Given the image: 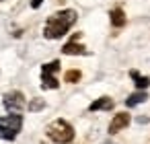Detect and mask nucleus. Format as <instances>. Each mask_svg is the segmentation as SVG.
<instances>
[{
  "label": "nucleus",
  "mask_w": 150,
  "mask_h": 144,
  "mask_svg": "<svg viewBox=\"0 0 150 144\" xmlns=\"http://www.w3.org/2000/svg\"><path fill=\"white\" fill-rule=\"evenodd\" d=\"M76 19H78V13L74 9H64L60 13H54L45 21V25H43V37L45 39H60V37H64L70 31V27L76 23Z\"/></svg>",
  "instance_id": "obj_1"
},
{
  "label": "nucleus",
  "mask_w": 150,
  "mask_h": 144,
  "mask_svg": "<svg viewBox=\"0 0 150 144\" xmlns=\"http://www.w3.org/2000/svg\"><path fill=\"white\" fill-rule=\"evenodd\" d=\"M45 134L52 142L56 144H68L74 140V128L66 121V119H54L47 128H45Z\"/></svg>",
  "instance_id": "obj_2"
},
{
  "label": "nucleus",
  "mask_w": 150,
  "mask_h": 144,
  "mask_svg": "<svg viewBox=\"0 0 150 144\" xmlns=\"http://www.w3.org/2000/svg\"><path fill=\"white\" fill-rule=\"evenodd\" d=\"M23 128V115L21 113H8L0 117V138L2 140H15Z\"/></svg>",
  "instance_id": "obj_3"
},
{
  "label": "nucleus",
  "mask_w": 150,
  "mask_h": 144,
  "mask_svg": "<svg viewBox=\"0 0 150 144\" xmlns=\"http://www.w3.org/2000/svg\"><path fill=\"white\" fill-rule=\"evenodd\" d=\"M60 60H54V62H50V64H43L41 66V89H58L60 87V80L54 76L58 70H60Z\"/></svg>",
  "instance_id": "obj_4"
},
{
  "label": "nucleus",
  "mask_w": 150,
  "mask_h": 144,
  "mask_svg": "<svg viewBox=\"0 0 150 144\" xmlns=\"http://www.w3.org/2000/svg\"><path fill=\"white\" fill-rule=\"evenodd\" d=\"M2 105H4V109L8 113H21L25 109L27 101H25V95L21 91H11V93H6L2 97Z\"/></svg>",
  "instance_id": "obj_5"
},
{
  "label": "nucleus",
  "mask_w": 150,
  "mask_h": 144,
  "mask_svg": "<svg viewBox=\"0 0 150 144\" xmlns=\"http://www.w3.org/2000/svg\"><path fill=\"white\" fill-rule=\"evenodd\" d=\"M129 126V115L127 113H115L113 115V119L109 121V128H107V132L109 134H117V132H121L123 128H127Z\"/></svg>",
  "instance_id": "obj_6"
},
{
  "label": "nucleus",
  "mask_w": 150,
  "mask_h": 144,
  "mask_svg": "<svg viewBox=\"0 0 150 144\" xmlns=\"http://www.w3.org/2000/svg\"><path fill=\"white\" fill-rule=\"evenodd\" d=\"M76 37H78V35H76ZM76 37H74L72 41H68V43L62 48V52H64L66 56H88V50H86L84 45L76 43Z\"/></svg>",
  "instance_id": "obj_7"
},
{
  "label": "nucleus",
  "mask_w": 150,
  "mask_h": 144,
  "mask_svg": "<svg viewBox=\"0 0 150 144\" xmlns=\"http://www.w3.org/2000/svg\"><path fill=\"white\" fill-rule=\"evenodd\" d=\"M113 99L111 97H99L97 101H93L91 105H88V111H109V109H113Z\"/></svg>",
  "instance_id": "obj_8"
},
{
  "label": "nucleus",
  "mask_w": 150,
  "mask_h": 144,
  "mask_svg": "<svg viewBox=\"0 0 150 144\" xmlns=\"http://www.w3.org/2000/svg\"><path fill=\"white\" fill-rule=\"evenodd\" d=\"M148 99V95H146V91H136V93H132L127 99H125V107H136V105H140V103H144Z\"/></svg>",
  "instance_id": "obj_9"
},
{
  "label": "nucleus",
  "mask_w": 150,
  "mask_h": 144,
  "mask_svg": "<svg viewBox=\"0 0 150 144\" xmlns=\"http://www.w3.org/2000/svg\"><path fill=\"white\" fill-rule=\"evenodd\" d=\"M109 17H111V25L113 27H123L125 25V13L121 9H113L109 13Z\"/></svg>",
  "instance_id": "obj_10"
},
{
  "label": "nucleus",
  "mask_w": 150,
  "mask_h": 144,
  "mask_svg": "<svg viewBox=\"0 0 150 144\" xmlns=\"http://www.w3.org/2000/svg\"><path fill=\"white\" fill-rule=\"evenodd\" d=\"M129 76L134 78V82H136L138 91L148 89V84H150V78H148V76H140V72H138V70H132V72H129Z\"/></svg>",
  "instance_id": "obj_11"
},
{
  "label": "nucleus",
  "mask_w": 150,
  "mask_h": 144,
  "mask_svg": "<svg viewBox=\"0 0 150 144\" xmlns=\"http://www.w3.org/2000/svg\"><path fill=\"white\" fill-rule=\"evenodd\" d=\"M80 76H82L80 70H68V72L64 74V80H66V82H78Z\"/></svg>",
  "instance_id": "obj_12"
},
{
  "label": "nucleus",
  "mask_w": 150,
  "mask_h": 144,
  "mask_svg": "<svg viewBox=\"0 0 150 144\" xmlns=\"http://www.w3.org/2000/svg\"><path fill=\"white\" fill-rule=\"evenodd\" d=\"M27 107H29L31 111H39V109H43V107H45V101H43V99H33Z\"/></svg>",
  "instance_id": "obj_13"
},
{
  "label": "nucleus",
  "mask_w": 150,
  "mask_h": 144,
  "mask_svg": "<svg viewBox=\"0 0 150 144\" xmlns=\"http://www.w3.org/2000/svg\"><path fill=\"white\" fill-rule=\"evenodd\" d=\"M43 0H31V9H39Z\"/></svg>",
  "instance_id": "obj_14"
},
{
  "label": "nucleus",
  "mask_w": 150,
  "mask_h": 144,
  "mask_svg": "<svg viewBox=\"0 0 150 144\" xmlns=\"http://www.w3.org/2000/svg\"><path fill=\"white\" fill-rule=\"evenodd\" d=\"M0 2H2V0H0Z\"/></svg>",
  "instance_id": "obj_15"
}]
</instances>
